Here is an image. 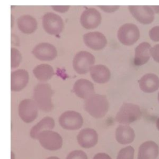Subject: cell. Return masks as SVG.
I'll use <instances>...</instances> for the list:
<instances>
[{"mask_svg": "<svg viewBox=\"0 0 159 159\" xmlns=\"http://www.w3.org/2000/svg\"><path fill=\"white\" fill-rule=\"evenodd\" d=\"M84 109L94 118H102L107 112L109 102L106 96L94 94L86 99L84 102Z\"/></svg>", "mask_w": 159, "mask_h": 159, "instance_id": "cell-1", "label": "cell"}, {"mask_svg": "<svg viewBox=\"0 0 159 159\" xmlns=\"http://www.w3.org/2000/svg\"><path fill=\"white\" fill-rule=\"evenodd\" d=\"M53 91L47 83L38 84L34 89L33 98L38 107L44 111L50 112L53 108L52 96Z\"/></svg>", "mask_w": 159, "mask_h": 159, "instance_id": "cell-2", "label": "cell"}, {"mask_svg": "<svg viewBox=\"0 0 159 159\" xmlns=\"http://www.w3.org/2000/svg\"><path fill=\"white\" fill-rule=\"evenodd\" d=\"M140 30L138 27L132 23H125L118 29L117 36L118 40L124 45L131 46L140 38Z\"/></svg>", "mask_w": 159, "mask_h": 159, "instance_id": "cell-3", "label": "cell"}, {"mask_svg": "<svg viewBox=\"0 0 159 159\" xmlns=\"http://www.w3.org/2000/svg\"><path fill=\"white\" fill-rule=\"evenodd\" d=\"M142 116V112L139 106L132 103L124 104L116 116V120L124 124H130Z\"/></svg>", "mask_w": 159, "mask_h": 159, "instance_id": "cell-4", "label": "cell"}, {"mask_svg": "<svg viewBox=\"0 0 159 159\" xmlns=\"http://www.w3.org/2000/svg\"><path fill=\"white\" fill-rule=\"evenodd\" d=\"M94 63L95 57L92 53L87 51H80L73 58V67L77 73L83 75L90 71Z\"/></svg>", "mask_w": 159, "mask_h": 159, "instance_id": "cell-5", "label": "cell"}, {"mask_svg": "<svg viewBox=\"0 0 159 159\" xmlns=\"http://www.w3.org/2000/svg\"><path fill=\"white\" fill-rule=\"evenodd\" d=\"M42 26L44 30L52 35L60 34L64 27L62 18L53 12H47L42 17Z\"/></svg>", "mask_w": 159, "mask_h": 159, "instance_id": "cell-6", "label": "cell"}, {"mask_svg": "<svg viewBox=\"0 0 159 159\" xmlns=\"http://www.w3.org/2000/svg\"><path fill=\"white\" fill-rule=\"evenodd\" d=\"M128 9L134 18L142 24H150L154 20L155 12L151 6L132 5Z\"/></svg>", "mask_w": 159, "mask_h": 159, "instance_id": "cell-7", "label": "cell"}, {"mask_svg": "<svg viewBox=\"0 0 159 159\" xmlns=\"http://www.w3.org/2000/svg\"><path fill=\"white\" fill-rule=\"evenodd\" d=\"M37 139L41 145L48 150H57L62 147L63 140L61 135L56 132L45 130L40 132Z\"/></svg>", "mask_w": 159, "mask_h": 159, "instance_id": "cell-8", "label": "cell"}, {"mask_svg": "<svg viewBox=\"0 0 159 159\" xmlns=\"http://www.w3.org/2000/svg\"><path fill=\"white\" fill-rule=\"evenodd\" d=\"M58 121L61 127L65 129L78 130L81 127L83 119L78 112L67 111L60 116Z\"/></svg>", "mask_w": 159, "mask_h": 159, "instance_id": "cell-9", "label": "cell"}, {"mask_svg": "<svg viewBox=\"0 0 159 159\" xmlns=\"http://www.w3.org/2000/svg\"><path fill=\"white\" fill-rule=\"evenodd\" d=\"M37 108L38 106L34 101L29 99L22 100L19 105V115L24 122H32L37 117Z\"/></svg>", "mask_w": 159, "mask_h": 159, "instance_id": "cell-10", "label": "cell"}, {"mask_svg": "<svg viewBox=\"0 0 159 159\" xmlns=\"http://www.w3.org/2000/svg\"><path fill=\"white\" fill-rule=\"evenodd\" d=\"M101 13L95 8L90 7L85 9L81 15L80 24L86 29L97 28L101 22Z\"/></svg>", "mask_w": 159, "mask_h": 159, "instance_id": "cell-11", "label": "cell"}, {"mask_svg": "<svg viewBox=\"0 0 159 159\" xmlns=\"http://www.w3.org/2000/svg\"><path fill=\"white\" fill-rule=\"evenodd\" d=\"M32 53L36 58L41 61H51L54 60L57 56L56 47L47 42L37 44L34 47Z\"/></svg>", "mask_w": 159, "mask_h": 159, "instance_id": "cell-12", "label": "cell"}, {"mask_svg": "<svg viewBox=\"0 0 159 159\" xmlns=\"http://www.w3.org/2000/svg\"><path fill=\"white\" fill-rule=\"evenodd\" d=\"M83 38L86 46L96 51L103 49L107 43L106 36L102 33L98 31L86 33Z\"/></svg>", "mask_w": 159, "mask_h": 159, "instance_id": "cell-13", "label": "cell"}, {"mask_svg": "<svg viewBox=\"0 0 159 159\" xmlns=\"http://www.w3.org/2000/svg\"><path fill=\"white\" fill-rule=\"evenodd\" d=\"M73 91L78 97L86 99L94 94V88L90 81L86 79H80L75 83Z\"/></svg>", "mask_w": 159, "mask_h": 159, "instance_id": "cell-14", "label": "cell"}, {"mask_svg": "<svg viewBox=\"0 0 159 159\" xmlns=\"http://www.w3.org/2000/svg\"><path fill=\"white\" fill-rule=\"evenodd\" d=\"M98 140V135L96 131L90 128L81 130L77 135L78 144L84 148L93 147L97 143Z\"/></svg>", "mask_w": 159, "mask_h": 159, "instance_id": "cell-15", "label": "cell"}, {"mask_svg": "<svg viewBox=\"0 0 159 159\" xmlns=\"http://www.w3.org/2000/svg\"><path fill=\"white\" fill-rule=\"evenodd\" d=\"M29 81V73L27 70L20 69L12 71L11 75V89L20 91L24 89Z\"/></svg>", "mask_w": 159, "mask_h": 159, "instance_id": "cell-16", "label": "cell"}, {"mask_svg": "<svg viewBox=\"0 0 159 159\" xmlns=\"http://www.w3.org/2000/svg\"><path fill=\"white\" fill-rule=\"evenodd\" d=\"M151 45L147 42H143L135 47L134 59L135 65L141 66L148 62L151 56Z\"/></svg>", "mask_w": 159, "mask_h": 159, "instance_id": "cell-17", "label": "cell"}, {"mask_svg": "<svg viewBox=\"0 0 159 159\" xmlns=\"http://www.w3.org/2000/svg\"><path fill=\"white\" fill-rule=\"evenodd\" d=\"M159 152L158 145L153 141H147L142 143L139 148L138 159H155Z\"/></svg>", "mask_w": 159, "mask_h": 159, "instance_id": "cell-18", "label": "cell"}, {"mask_svg": "<svg viewBox=\"0 0 159 159\" xmlns=\"http://www.w3.org/2000/svg\"><path fill=\"white\" fill-rule=\"evenodd\" d=\"M140 89L147 93H153L159 88V78L153 73H147L143 75L139 81Z\"/></svg>", "mask_w": 159, "mask_h": 159, "instance_id": "cell-19", "label": "cell"}, {"mask_svg": "<svg viewBox=\"0 0 159 159\" xmlns=\"http://www.w3.org/2000/svg\"><path fill=\"white\" fill-rule=\"evenodd\" d=\"M90 74L93 80L97 83H106L111 78L109 69L103 65H93L90 69Z\"/></svg>", "mask_w": 159, "mask_h": 159, "instance_id": "cell-20", "label": "cell"}, {"mask_svg": "<svg viewBox=\"0 0 159 159\" xmlns=\"http://www.w3.org/2000/svg\"><path fill=\"white\" fill-rule=\"evenodd\" d=\"M17 24L19 30L25 34H32L37 29L36 19L30 15H22L19 17Z\"/></svg>", "mask_w": 159, "mask_h": 159, "instance_id": "cell-21", "label": "cell"}, {"mask_svg": "<svg viewBox=\"0 0 159 159\" xmlns=\"http://www.w3.org/2000/svg\"><path fill=\"white\" fill-rule=\"evenodd\" d=\"M135 138V132L132 128L128 125H120L116 130V139L121 144L132 143Z\"/></svg>", "mask_w": 159, "mask_h": 159, "instance_id": "cell-22", "label": "cell"}, {"mask_svg": "<svg viewBox=\"0 0 159 159\" xmlns=\"http://www.w3.org/2000/svg\"><path fill=\"white\" fill-rule=\"evenodd\" d=\"M54 127V120L50 117H45L31 129L30 132V137L32 139H37L38 135L40 132L44 130L52 129Z\"/></svg>", "mask_w": 159, "mask_h": 159, "instance_id": "cell-23", "label": "cell"}, {"mask_svg": "<svg viewBox=\"0 0 159 159\" xmlns=\"http://www.w3.org/2000/svg\"><path fill=\"white\" fill-rule=\"evenodd\" d=\"M35 77L41 81H46L54 75V70L52 66L48 64H40L33 70Z\"/></svg>", "mask_w": 159, "mask_h": 159, "instance_id": "cell-24", "label": "cell"}, {"mask_svg": "<svg viewBox=\"0 0 159 159\" xmlns=\"http://www.w3.org/2000/svg\"><path fill=\"white\" fill-rule=\"evenodd\" d=\"M22 61V55L19 50L16 48L12 47L11 49V68H15L19 66Z\"/></svg>", "mask_w": 159, "mask_h": 159, "instance_id": "cell-25", "label": "cell"}, {"mask_svg": "<svg viewBox=\"0 0 159 159\" xmlns=\"http://www.w3.org/2000/svg\"><path fill=\"white\" fill-rule=\"evenodd\" d=\"M134 149L131 146L122 148L118 153L117 159H134Z\"/></svg>", "mask_w": 159, "mask_h": 159, "instance_id": "cell-26", "label": "cell"}, {"mask_svg": "<svg viewBox=\"0 0 159 159\" xmlns=\"http://www.w3.org/2000/svg\"><path fill=\"white\" fill-rule=\"evenodd\" d=\"M66 159H88V157L83 150H74L68 155Z\"/></svg>", "mask_w": 159, "mask_h": 159, "instance_id": "cell-27", "label": "cell"}, {"mask_svg": "<svg viewBox=\"0 0 159 159\" xmlns=\"http://www.w3.org/2000/svg\"><path fill=\"white\" fill-rule=\"evenodd\" d=\"M150 39L155 42H159V25L154 26L148 32Z\"/></svg>", "mask_w": 159, "mask_h": 159, "instance_id": "cell-28", "label": "cell"}, {"mask_svg": "<svg viewBox=\"0 0 159 159\" xmlns=\"http://www.w3.org/2000/svg\"><path fill=\"white\" fill-rule=\"evenodd\" d=\"M99 7L102 11H104L105 12L112 13V12H114L117 11L120 8V6H117V5H114V6H105V5H102V6H99Z\"/></svg>", "mask_w": 159, "mask_h": 159, "instance_id": "cell-29", "label": "cell"}, {"mask_svg": "<svg viewBox=\"0 0 159 159\" xmlns=\"http://www.w3.org/2000/svg\"><path fill=\"white\" fill-rule=\"evenodd\" d=\"M151 56L157 63H159V43L155 45L150 50Z\"/></svg>", "mask_w": 159, "mask_h": 159, "instance_id": "cell-30", "label": "cell"}, {"mask_svg": "<svg viewBox=\"0 0 159 159\" xmlns=\"http://www.w3.org/2000/svg\"><path fill=\"white\" fill-rule=\"evenodd\" d=\"M51 7L53 9V11H55L57 12L65 13L69 10V9L70 8V6H68V5H63V6L53 5V6H52Z\"/></svg>", "mask_w": 159, "mask_h": 159, "instance_id": "cell-31", "label": "cell"}, {"mask_svg": "<svg viewBox=\"0 0 159 159\" xmlns=\"http://www.w3.org/2000/svg\"><path fill=\"white\" fill-rule=\"evenodd\" d=\"M93 159H111V157L104 153H99L94 155Z\"/></svg>", "mask_w": 159, "mask_h": 159, "instance_id": "cell-32", "label": "cell"}, {"mask_svg": "<svg viewBox=\"0 0 159 159\" xmlns=\"http://www.w3.org/2000/svg\"><path fill=\"white\" fill-rule=\"evenodd\" d=\"M153 11H154L155 14H159V6L154 5V6H151Z\"/></svg>", "mask_w": 159, "mask_h": 159, "instance_id": "cell-33", "label": "cell"}, {"mask_svg": "<svg viewBox=\"0 0 159 159\" xmlns=\"http://www.w3.org/2000/svg\"><path fill=\"white\" fill-rule=\"evenodd\" d=\"M156 126H157L158 130H159V117L156 120Z\"/></svg>", "mask_w": 159, "mask_h": 159, "instance_id": "cell-34", "label": "cell"}, {"mask_svg": "<svg viewBox=\"0 0 159 159\" xmlns=\"http://www.w3.org/2000/svg\"><path fill=\"white\" fill-rule=\"evenodd\" d=\"M47 159H60V158H58L57 157H53V156H52V157H50L47 158Z\"/></svg>", "mask_w": 159, "mask_h": 159, "instance_id": "cell-35", "label": "cell"}, {"mask_svg": "<svg viewBox=\"0 0 159 159\" xmlns=\"http://www.w3.org/2000/svg\"><path fill=\"white\" fill-rule=\"evenodd\" d=\"M13 26V16H11V27Z\"/></svg>", "mask_w": 159, "mask_h": 159, "instance_id": "cell-36", "label": "cell"}, {"mask_svg": "<svg viewBox=\"0 0 159 159\" xmlns=\"http://www.w3.org/2000/svg\"><path fill=\"white\" fill-rule=\"evenodd\" d=\"M11 155H12V159L13 157H14V154H13L12 152H11Z\"/></svg>", "mask_w": 159, "mask_h": 159, "instance_id": "cell-37", "label": "cell"}, {"mask_svg": "<svg viewBox=\"0 0 159 159\" xmlns=\"http://www.w3.org/2000/svg\"><path fill=\"white\" fill-rule=\"evenodd\" d=\"M158 101H159V93H158Z\"/></svg>", "mask_w": 159, "mask_h": 159, "instance_id": "cell-38", "label": "cell"}]
</instances>
